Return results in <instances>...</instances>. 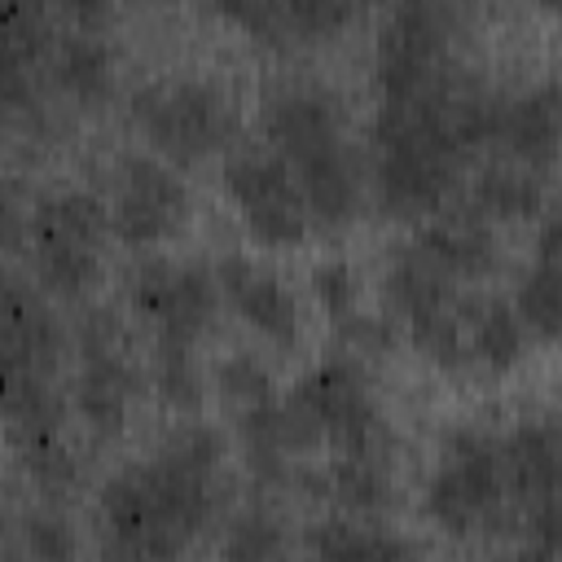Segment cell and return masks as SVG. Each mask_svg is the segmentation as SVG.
I'll use <instances>...</instances> for the list:
<instances>
[{
    "label": "cell",
    "instance_id": "1",
    "mask_svg": "<svg viewBox=\"0 0 562 562\" xmlns=\"http://www.w3.org/2000/svg\"><path fill=\"white\" fill-rule=\"evenodd\" d=\"M496 88L474 70H452L417 101H373L364 154V189L378 215L422 224L461 198V180L487 158Z\"/></svg>",
    "mask_w": 562,
    "mask_h": 562
},
{
    "label": "cell",
    "instance_id": "2",
    "mask_svg": "<svg viewBox=\"0 0 562 562\" xmlns=\"http://www.w3.org/2000/svg\"><path fill=\"white\" fill-rule=\"evenodd\" d=\"M228 496V435L180 422L154 452L123 461L97 487L101 562H180Z\"/></svg>",
    "mask_w": 562,
    "mask_h": 562
},
{
    "label": "cell",
    "instance_id": "3",
    "mask_svg": "<svg viewBox=\"0 0 562 562\" xmlns=\"http://www.w3.org/2000/svg\"><path fill=\"white\" fill-rule=\"evenodd\" d=\"M422 514L452 540L509 544L522 531V514L514 505L501 457V430L461 422L439 435L422 483Z\"/></svg>",
    "mask_w": 562,
    "mask_h": 562
},
{
    "label": "cell",
    "instance_id": "4",
    "mask_svg": "<svg viewBox=\"0 0 562 562\" xmlns=\"http://www.w3.org/2000/svg\"><path fill=\"white\" fill-rule=\"evenodd\" d=\"M127 119L149 154L176 171L224 158L241 140V105L215 75H149L127 92Z\"/></svg>",
    "mask_w": 562,
    "mask_h": 562
},
{
    "label": "cell",
    "instance_id": "5",
    "mask_svg": "<svg viewBox=\"0 0 562 562\" xmlns=\"http://www.w3.org/2000/svg\"><path fill=\"white\" fill-rule=\"evenodd\" d=\"M145 364L127 316L110 303H83L70 316V413L92 443L127 435L136 400L145 391Z\"/></svg>",
    "mask_w": 562,
    "mask_h": 562
},
{
    "label": "cell",
    "instance_id": "6",
    "mask_svg": "<svg viewBox=\"0 0 562 562\" xmlns=\"http://www.w3.org/2000/svg\"><path fill=\"white\" fill-rule=\"evenodd\" d=\"M281 400L316 443V461L321 457H400L395 426L364 364L342 351L303 369L281 391Z\"/></svg>",
    "mask_w": 562,
    "mask_h": 562
},
{
    "label": "cell",
    "instance_id": "7",
    "mask_svg": "<svg viewBox=\"0 0 562 562\" xmlns=\"http://www.w3.org/2000/svg\"><path fill=\"white\" fill-rule=\"evenodd\" d=\"M110 215L105 198L83 184H66L40 193L31 220V277L35 285L66 307H83L97 299L105 281V246H110Z\"/></svg>",
    "mask_w": 562,
    "mask_h": 562
},
{
    "label": "cell",
    "instance_id": "8",
    "mask_svg": "<svg viewBox=\"0 0 562 562\" xmlns=\"http://www.w3.org/2000/svg\"><path fill=\"white\" fill-rule=\"evenodd\" d=\"M457 26L461 13L448 4H426V0L391 4L373 31V57H369L373 101H417L430 88H439L452 70H461Z\"/></svg>",
    "mask_w": 562,
    "mask_h": 562
},
{
    "label": "cell",
    "instance_id": "9",
    "mask_svg": "<svg viewBox=\"0 0 562 562\" xmlns=\"http://www.w3.org/2000/svg\"><path fill=\"white\" fill-rule=\"evenodd\" d=\"M123 303L136 325H145L149 342L202 347L220 316V285L211 263L171 259V255H136L123 268Z\"/></svg>",
    "mask_w": 562,
    "mask_h": 562
},
{
    "label": "cell",
    "instance_id": "10",
    "mask_svg": "<svg viewBox=\"0 0 562 562\" xmlns=\"http://www.w3.org/2000/svg\"><path fill=\"white\" fill-rule=\"evenodd\" d=\"M105 215H110V237L119 246H127L132 255H154L158 246L176 241L189 228L193 193L171 162L154 158L149 149H127L110 167Z\"/></svg>",
    "mask_w": 562,
    "mask_h": 562
},
{
    "label": "cell",
    "instance_id": "11",
    "mask_svg": "<svg viewBox=\"0 0 562 562\" xmlns=\"http://www.w3.org/2000/svg\"><path fill=\"white\" fill-rule=\"evenodd\" d=\"M224 193L241 220V228L268 246V250H294L312 237V220L303 206V193L290 176V167L259 140V136H241L220 167Z\"/></svg>",
    "mask_w": 562,
    "mask_h": 562
},
{
    "label": "cell",
    "instance_id": "12",
    "mask_svg": "<svg viewBox=\"0 0 562 562\" xmlns=\"http://www.w3.org/2000/svg\"><path fill=\"white\" fill-rule=\"evenodd\" d=\"M110 9L105 4H70L57 13L48 53H44V83L70 101L75 110H101L114 101L119 88V48L110 40Z\"/></svg>",
    "mask_w": 562,
    "mask_h": 562
},
{
    "label": "cell",
    "instance_id": "13",
    "mask_svg": "<svg viewBox=\"0 0 562 562\" xmlns=\"http://www.w3.org/2000/svg\"><path fill=\"white\" fill-rule=\"evenodd\" d=\"M211 272H215V285H220V303L233 307V316L255 338H263L281 356L299 351V342H303V307H299L294 285L277 268H268L263 259H255L246 250H224L211 263Z\"/></svg>",
    "mask_w": 562,
    "mask_h": 562
},
{
    "label": "cell",
    "instance_id": "14",
    "mask_svg": "<svg viewBox=\"0 0 562 562\" xmlns=\"http://www.w3.org/2000/svg\"><path fill=\"white\" fill-rule=\"evenodd\" d=\"M303 193L312 233H342L360 220V211L369 206V189H364V154L360 140L334 136L321 145H307L290 158H281Z\"/></svg>",
    "mask_w": 562,
    "mask_h": 562
},
{
    "label": "cell",
    "instance_id": "15",
    "mask_svg": "<svg viewBox=\"0 0 562 562\" xmlns=\"http://www.w3.org/2000/svg\"><path fill=\"white\" fill-rule=\"evenodd\" d=\"M255 132L259 140L285 158L294 149H307L316 140H334L351 132L347 101L321 79H281L259 97L255 110Z\"/></svg>",
    "mask_w": 562,
    "mask_h": 562
},
{
    "label": "cell",
    "instance_id": "16",
    "mask_svg": "<svg viewBox=\"0 0 562 562\" xmlns=\"http://www.w3.org/2000/svg\"><path fill=\"white\" fill-rule=\"evenodd\" d=\"M220 18H228L268 53H307V48L334 44L360 18V4H338V0H246L241 4L237 0V4H220Z\"/></svg>",
    "mask_w": 562,
    "mask_h": 562
},
{
    "label": "cell",
    "instance_id": "17",
    "mask_svg": "<svg viewBox=\"0 0 562 562\" xmlns=\"http://www.w3.org/2000/svg\"><path fill=\"white\" fill-rule=\"evenodd\" d=\"M0 351L53 373L70 364V321L18 268H0Z\"/></svg>",
    "mask_w": 562,
    "mask_h": 562
},
{
    "label": "cell",
    "instance_id": "18",
    "mask_svg": "<svg viewBox=\"0 0 562 562\" xmlns=\"http://www.w3.org/2000/svg\"><path fill=\"white\" fill-rule=\"evenodd\" d=\"M408 246L448 281L461 285H483L487 277L501 272V228H492L487 220H479L461 198L448 202L443 211H435L430 220L417 224V233L408 237Z\"/></svg>",
    "mask_w": 562,
    "mask_h": 562
},
{
    "label": "cell",
    "instance_id": "19",
    "mask_svg": "<svg viewBox=\"0 0 562 562\" xmlns=\"http://www.w3.org/2000/svg\"><path fill=\"white\" fill-rule=\"evenodd\" d=\"M487 158H509L540 176H553V158H558V88H553V79H540L527 88H496Z\"/></svg>",
    "mask_w": 562,
    "mask_h": 562
},
{
    "label": "cell",
    "instance_id": "20",
    "mask_svg": "<svg viewBox=\"0 0 562 562\" xmlns=\"http://www.w3.org/2000/svg\"><path fill=\"white\" fill-rule=\"evenodd\" d=\"M294 562H426V558L386 518H356L334 509L299 531Z\"/></svg>",
    "mask_w": 562,
    "mask_h": 562
},
{
    "label": "cell",
    "instance_id": "21",
    "mask_svg": "<svg viewBox=\"0 0 562 562\" xmlns=\"http://www.w3.org/2000/svg\"><path fill=\"white\" fill-rule=\"evenodd\" d=\"M479 220L492 228L505 224H536L553 202H549V176L509 162V158H483L470 171V189L461 198Z\"/></svg>",
    "mask_w": 562,
    "mask_h": 562
},
{
    "label": "cell",
    "instance_id": "22",
    "mask_svg": "<svg viewBox=\"0 0 562 562\" xmlns=\"http://www.w3.org/2000/svg\"><path fill=\"white\" fill-rule=\"evenodd\" d=\"M536 224L540 228H536L531 259L518 268L514 290L505 299L531 342H553L558 338V211L549 206Z\"/></svg>",
    "mask_w": 562,
    "mask_h": 562
},
{
    "label": "cell",
    "instance_id": "23",
    "mask_svg": "<svg viewBox=\"0 0 562 562\" xmlns=\"http://www.w3.org/2000/svg\"><path fill=\"white\" fill-rule=\"evenodd\" d=\"M215 553H220V562H294L299 536H294L290 518L272 501L259 496V501L237 505L224 518Z\"/></svg>",
    "mask_w": 562,
    "mask_h": 562
},
{
    "label": "cell",
    "instance_id": "24",
    "mask_svg": "<svg viewBox=\"0 0 562 562\" xmlns=\"http://www.w3.org/2000/svg\"><path fill=\"white\" fill-rule=\"evenodd\" d=\"M145 382H149L154 400L167 413H176V417H193L206 404V369H202V356L193 347L149 342V351H145Z\"/></svg>",
    "mask_w": 562,
    "mask_h": 562
},
{
    "label": "cell",
    "instance_id": "25",
    "mask_svg": "<svg viewBox=\"0 0 562 562\" xmlns=\"http://www.w3.org/2000/svg\"><path fill=\"white\" fill-rule=\"evenodd\" d=\"M211 391L220 395V404L228 408L233 422L281 400V382H277L272 364L250 347H233L211 364Z\"/></svg>",
    "mask_w": 562,
    "mask_h": 562
},
{
    "label": "cell",
    "instance_id": "26",
    "mask_svg": "<svg viewBox=\"0 0 562 562\" xmlns=\"http://www.w3.org/2000/svg\"><path fill=\"white\" fill-rule=\"evenodd\" d=\"M18 540L31 562H79V536L61 501H35L18 514Z\"/></svg>",
    "mask_w": 562,
    "mask_h": 562
},
{
    "label": "cell",
    "instance_id": "27",
    "mask_svg": "<svg viewBox=\"0 0 562 562\" xmlns=\"http://www.w3.org/2000/svg\"><path fill=\"white\" fill-rule=\"evenodd\" d=\"M307 281H312V294H316V303H321L329 325H338V321H347V316H356L364 307L360 303V277H356V268L342 255L316 259Z\"/></svg>",
    "mask_w": 562,
    "mask_h": 562
},
{
    "label": "cell",
    "instance_id": "28",
    "mask_svg": "<svg viewBox=\"0 0 562 562\" xmlns=\"http://www.w3.org/2000/svg\"><path fill=\"white\" fill-rule=\"evenodd\" d=\"M35 202H40V193L22 176H4L0 171V255H9V259L26 255Z\"/></svg>",
    "mask_w": 562,
    "mask_h": 562
},
{
    "label": "cell",
    "instance_id": "29",
    "mask_svg": "<svg viewBox=\"0 0 562 562\" xmlns=\"http://www.w3.org/2000/svg\"><path fill=\"white\" fill-rule=\"evenodd\" d=\"M4 127H9V123H4V110H0V132H4Z\"/></svg>",
    "mask_w": 562,
    "mask_h": 562
}]
</instances>
